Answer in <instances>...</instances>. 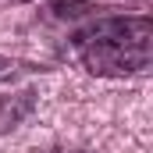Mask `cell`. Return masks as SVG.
<instances>
[{
	"label": "cell",
	"instance_id": "obj_5",
	"mask_svg": "<svg viewBox=\"0 0 153 153\" xmlns=\"http://www.w3.org/2000/svg\"><path fill=\"white\" fill-rule=\"evenodd\" d=\"M139 4H143V0H139Z\"/></svg>",
	"mask_w": 153,
	"mask_h": 153
},
{
	"label": "cell",
	"instance_id": "obj_3",
	"mask_svg": "<svg viewBox=\"0 0 153 153\" xmlns=\"http://www.w3.org/2000/svg\"><path fill=\"white\" fill-rule=\"evenodd\" d=\"M43 153H82V150H64V146H53V150H43Z\"/></svg>",
	"mask_w": 153,
	"mask_h": 153
},
{
	"label": "cell",
	"instance_id": "obj_2",
	"mask_svg": "<svg viewBox=\"0 0 153 153\" xmlns=\"http://www.w3.org/2000/svg\"><path fill=\"white\" fill-rule=\"evenodd\" d=\"M50 11H53L57 18H78V14L96 11V4H93V0H50Z\"/></svg>",
	"mask_w": 153,
	"mask_h": 153
},
{
	"label": "cell",
	"instance_id": "obj_4",
	"mask_svg": "<svg viewBox=\"0 0 153 153\" xmlns=\"http://www.w3.org/2000/svg\"><path fill=\"white\" fill-rule=\"evenodd\" d=\"M7 68H11V61H7V57H0V75H4Z\"/></svg>",
	"mask_w": 153,
	"mask_h": 153
},
{
	"label": "cell",
	"instance_id": "obj_1",
	"mask_svg": "<svg viewBox=\"0 0 153 153\" xmlns=\"http://www.w3.org/2000/svg\"><path fill=\"white\" fill-rule=\"evenodd\" d=\"M75 53L89 75H139L153 61V22L150 18H100L96 25L75 36Z\"/></svg>",
	"mask_w": 153,
	"mask_h": 153
}]
</instances>
